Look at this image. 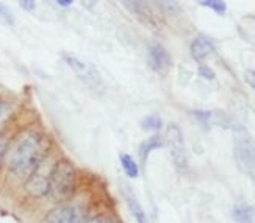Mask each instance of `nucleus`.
I'll list each match as a JSON object with an SVG mask.
<instances>
[{"label": "nucleus", "mask_w": 255, "mask_h": 223, "mask_svg": "<svg viewBox=\"0 0 255 223\" xmlns=\"http://www.w3.org/2000/svg\"><path fill=\"white\" fill-rule=\"evenodd\" d=\"M42 136L38 133H27L11 153L8 162L9 172L16 176H28L42 161Z\"/></svg>", "instance_id": "nucleus-1"}, {"label": "nucleus", "mask_w": 255, "mask_h": 223, "mask_svg": "<svg viewBox=\"0 0 255 223\" xmlns=\"http://www.w3.org/2000/svg\"><path fill=\"white\" fill-rule=\"evenodd\" d=\"M75 183H77V170L74 164L61 158L52 167L50 173V186H49V197L52 202L64 205L75 191Z\"/></svg>", "instance_id": "nucleus-2"}, {"label": "nucleus", "mask_w": 255, "mask_h": 223, "mask_svg": "<svg viewBox=\"0 0 255 223\" xmlns=\"http://www.w3.org/2000/svg\"><path fill=\"white\" fill-rule=\"evenodd\" d=\"M234 156L240 172L255 183V141L246 127H234Z\"/></svg>", "instance_id": "nucleus-3"}, {"label": "nucleus", "mask_w": 255, "mask_h": 223, "mask_svg": "<svg viewBox=\"0 0 255 223\" xmlns=\"http://www.w3.org/2000/svg\"><path fill=\"white\" fill-rule=\"evenodd\" d=\"M63 60L72 69V72L79 76V80L85 86H88L96 92L101 91V89L104 87L102 75L99 74V71H97V68L94 64H91L90 61H86V60H82L79 57H75V55H71V53H64Z\"/></svg>", "instance_id": "nucleus-4"}, {"label": "nucleus", "mask_w": 255, "mask_h": 223, "mask_svg": "<svg viewBox=\"0 0 255 223\" xmlns=\"http://www.w3.org/2000/svg\"><path fill=\"white\" fill-rule=\"evenodd\" d=\"M52 167L47 159H42L35 170H33L27 181H25V191L28 195L35 197V198H42L49 195V186H50V173H52Z\"/></svg>", "instance_id": "nucleus-5"}, {"label": "nucleus", "mask_w": 255, "mask_h": 223, "mask_svg": "<svg viewBox=\"0 0 255 223\" xmlns=\"http://www.w3.org/2000/svg\"><path fill=\"white\" fill-rule=\"evenodd\" d=\"M166 144H168V149L171 153L172 162L175 164L177 169H186L188 165V153H186V146H185V139H183V133L179 125L171 124L166 130Z\"/></svg>", "instance_id": "nucleus-6"}, {"label": "nucleus", "mask_w": 255, "mask_h": 223, "mask_svg": "<svg viewBox=\"0 0 255 223\" xmlns=\"http://www.w3.org/2000/svg\"><path fill=\"white\" fill-rule=\"evenodd\" d=\"M85 208L80 205H58L46 216V223H83Z\"/></svg>", "instance_id": "nucleus-7"}, {"label": "nucleus", "mask_w": 255, "mask_h": 223, "mask_svg": "<svg viewBox=\"0 0 255 223\" xmlns=\"http://www.w3.org/2000/svg\"><path fill=\"white\" fill-rule=\"evenodd\" d=\"M147 64L153 72H157L160 75H166L172 64L171 55L161 44L153 42L147 49Z\"/></svg>", "instance_id": "nucleus-8"}, {"label": "nucleus", "mask_w": 255, "mask_h": 223, "mask_svg": "<svg viewBox=\"0 0 255 223\" xmlns=\"http://www.w3.org/2000/svg\"><path fill=\"white\" fill-rule=\"evenodd\" d=\"M215 52V46L213 42L210 41L205 36H197L193 42H191V47H190V53L194 61H204L207 57H210Z\"/></svg>", "instance_id": "nucleus-9"}, {"label": "nucleus", "mask_w": 255, "mask_h": 223, "mask_svg": "<svg viewBox=\"0 0 255 223\" xmlns=\"http://www.w3.org/2000/svg\"><path fill=\"white\" fill-rule=\"evenodd\" d=\"M124 5L127 8H130L131 13L139 20H142L144 24H149V25L157 24V19H155L153 11L149 3H146V2H124Z\"/></svg>", "instance_id": "nucleus-10"}, {"label": "nucleus", "mask_w": 255, "mask_h": 223, "mask_svg": "<svg viewBox=\"0 0 255 223\" xmlns=\"http://www.w3.org/2000/svg\"><path fill=\"white\" fill-rule=\"evenodd\" d=\"M232 217L237 223H255V208L248 202H237L232 208Z\"/></svg>", "instance_id": "nucleus-11"}, {"label": "nucleus", "mask_w": 255, "mask_h": 223, "mask_svg": "<svg viewBox=\"0 0 255 223\" xmlns=\"http://www.w3.org/2000/svg\"><path fill=\"white\" fill-rule=\"evenodd\" d=\"M163 144H164V139L161 138V135H152L144 142H141V146H139V158H141V161L146 162L147 158H149V154L153 150L163 147Z\"/></svg>", "instance_id": "nucleus-12"}, {"label": "nucleus", "mask_w": 255, "mask_h": 223, "mask_svg": "<svg viewBox=\"0 0 255 223\" xmlns=\"http://www.w3.org/2000/svg\"><path fill=\"white\" fill-rule=\"evenodd\" d=\"M126 200H127V205H128V209H130V214L133 216V219H135L136 223H150L146 211L142 209L141 203L138 202V198L135 195H133L131 192H127Z\"/></svg>", "instance_id": "nucleus-13"}, {"label": "nucleus", "mask_w": 255, "mask_h": 223, "mask_svg": "<svg viewBox=\"0 0 255 223\" xmlns=\"http://www.w3.org/2000/svg\"><path fill=\"white\" fill-rule=\"evenodd\" d=\"M119 162H121V165H123V169L128 178H138L139 176V167H138L136 161L133 159L128 153H121Z\"/></svg>", "instance_id": "nucleus-14"}, {"label": "nucleus", "mask_w": 255, "mask_h": 223, "mask_svg": "<svg viewBox=\"0 0 255 223\" xmlns=\"http://www.w3.org/2000/svg\"><path fill=\"white\" fill-rule=\"evenodd\" d=\"M161 127H163V120L157 114H150V116L144 117L141 120V128L146 130V131H155V133H157V131L161 130Z\"/></svg>", "instance_id": "nucleus-15"}, {"label": "nucleus", "mask_w": 255, "mask_h": 223, "mask_svg": "<svg viewBox=\"0 0 255 223\" xmlns=\"http://www.w3.org/2000/svg\"><path fill=\"white\" fill-rule=\"evenodd\" d=\"M201 5L207 6L210 9H213L216 14H221V16H224L226 11H227V3L221 2V0H202Z\"/></svg>", "instance_id": "nucleus-16"}, {"label": "nucleus", "mask_w": 255, "mask_h": 223, "mask_svg": "<svg viewBox=\"0 0 255 223\" xmlns=\"http://www.w3.org/2000/svg\"><path fill=\"white\" fill-rule=\"evenodd\" d=\"M197 72H199V75H201V76L207 78V80H215V78H216L213 69H212V68H208V66H205V64H201V66H199V71H197Z\"/></svg>", "instance_id": "nucleus-17"}, {"label": "nucleus", "mask_w": 255, "mask_h": 223, "mask_svg": "<svg viewBox=\"0 0 255 223\" xmlns=\"http://www.w3.org/2000/svg\"><path fill=\"white\" fill-rule=\"evenodd\" d=\"M158 6H161V8H166L164 11L166 13H179L180 11V5L179 3H175V2H158L157 3Z\"/></svg>", "instance_id": "nucleus-18"}, {"label": "nucleus", "mask_w": 255, "mask_h": 223, "mask_svg": "<svg viewBox=\"0 0 255 223\" xmlns=\"http://www.w3.org/2000/svg\"><path fill=\"white\" fill-rule=\"evenodd\" d=\"M0 17H2L5 22H8V24H14V16L13 13L3 5V3H0Z\"/></svg>", "instance_id": "nucleus-19"}, {"label": "nucleus", "mask_w": 255, "mask_h": 223, "mask_svg": "<svg viewBox=\"0 0 255 223\" xmlns=\"http://www.w3.org/2000/svg\"><path fill=\"white\" fill-rule=\"evenodd\" d=\"M245 80H246V83L255 91V69H248L245 72Z\"/></svg>", "instance_id": "nucleus-20"}, {"label": "nucleus", "mask_w": 255, "mask_h": 223, "mask_svg": "<svg viewBox=\"0 0 255 223\" xmlns=\"http://www.w3.org/2000/svg\"><path fill=\"white\" fill-rule=\"evenodd\" d=\"M6 149H8V139L3 135H0V162H2L5 158Z\"/></svg>", "instance_id": "nucleus-21"}, {"label": "nucleus", "mask_w": 255, "mask_h": 223, "mask_svg": "<svg viewBox=\"0 0 255 223\" xmlns=\"http://www.w3.org/2000/svg\"><path fill=\"white\" fill-rule=\"evenodd\" d=\"M83 223H112V220H110L108 217H104V216H97V217L85 220Z\"/></svg>", "instance_id": "nucleus-22"}, {"label": "nucleus", "mask_w": 255, "mask_h": 223, "mask_svg": "<svg viewBox=\"0 0 255 223\" xmlns=\"http://www.w3.org/2000/svg\"><path fill=\"white\" fill-rule=\"evenodd\" d=\"M19 5H20L22 8H24V9H27V11H31L33 8H35L36 3H35V2H31V0H30V2H27V0H22V2H20Z\"/></svg>", "instance_id": "nucleus-23"}, {"label": "nucleus", "mask_w": 255, "mask_h": 223, "mask_svg": "<svg viewBox=\"0 0 255 223\" xmlns=\"http://www.w3.org/2000/svg\"><path fill=\"white\" fill-rule=\"evenodd\" d=\"M57 5H60V6H71L72 5V0H58Z\"/></svg>", "instance_id": "nucleus-24"}]
</instances>
